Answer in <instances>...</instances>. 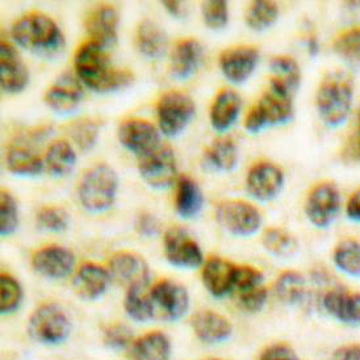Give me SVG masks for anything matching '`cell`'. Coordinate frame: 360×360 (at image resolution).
Returning <instances> with one entry per match:
<instances>
[{"label":"cell","instance_id":"cell-1","mask_svg":"<svg viewBox=\"0 0 360 360\" xmlns=\"http://www.w3.org/2000/svg\"><path fill=\"white\" fill-rule=\"evenodd\" d=\"M105 49L98 42L89 41L75 54L77 77L95 92L121 90L133 82V74L129 70L112 65Z\"/></svg>","mask_w":360,"mask_h":360},{"label":"cell","instance_id":"cell-2","mask_svg":"<svg viewBox=\"0 0 360 360\" xmlns=\"http://www.w3.org/2000/svg\"><path fill=\"white\" fill-rule=\"evenodd\" d=\"M12 36L18 45L42 57L58 56L65 46L60 27L44 13H30L21 18L13 25Z\"/></svg>","mask_w":360,"mask_h":360},{"label":"cell","instance_id":"cell-3","mask_svg":"<svg viewBox=\"0 0 360 360\" xmlns=\"http://www.w3.org/2000/svg\"><path fill=\"white\" fill-rule=\"evenodd\" d=\"M352 95L354 86L347 72H329L321 82L317 92V108L322 120L329 127L343 124L350 113Z\"/></svg>","mask_w":360,"mask_h":360},{"label":"cell","instance_id":"cell-4","mask_svg":"<svg viewBox=\"0 0 360 360\" xmlns=\"http://www.w3.org/2000/svg\"><path fill=\"white\" fill-rule=\"evenodd\" d=\"M119 178L108 165H98L87 171L80 180L79 200L84 210L101 213L110 210L116 199Z\"/></svg>","mask_w":360,"mask_h":360},{"label":"cell","instance_id":"cell-5","mask_svg":"<svg viewBox=\"0 0 360 360\" xmlns=\"http://www.w3.org/2000/svg\"><path fill=\"white\" fill-rule=\"evenodd\" d=\"M28 331L32 340L39 343L60 345L70 335L71 321L60 305L48 302L32 313Z\"/></svg>","mask_w":360,"mask_h":360},{"label":"cell","instance_id":"cell-6","mask_svg":"<svg viewBox=\"0 0 360 360\" xmlns=\"http://www.w3.org/2000/svg\"><path fill=\"white\" fill-rule=\"evenodd\" d=\"M292 116V96L270 89L251 108L245 121V128L250 133H259L264 128L288 122Z\"/></svg>","mask_w":360,"mask_h":360},{"label":"cell","instance_id":"cell-7","mask_svg":"<svg viewBox=\"0 0 360 360\" xmlns=\"http://www.w3.org/2000/svg\"><path fill=\"white\" fill-rule=\"evenodd\" d=\"M157 115L162 133L167 137H175L193 119L195 103L184 92L169 91L158 101Z\"/></svg>","mask_w":360,"mask_h":360},{"label":"cell","instance_id":"cell-8","mask_svg":"<svg viewBox=\"0 0 360 360\" xmlns=\"http://www.w3.org/2000/svg\"><path fill=\"white\" fill-rule=\"evenodd\" d=\"M216 219L225 231L238 237H250L262 224L259 210L242 200L221 202L216 210Z\"/></svg>","mask_w":360,"mask_h":360},{"label":"cell","instance_id":"cell-9","mask_svg":"<svg viewBox=\"0 0 360 360\" xmlns=\"http://www.w3.org/2000/svg\"><path fill=\"white\" fill-rule=\"evenodd\" d=\"M163 243L166 259L178 269H198L204 262L199 243L179 226H172L165 233Z\"/></svg>","mask_w":360,"mask_h":360},{"label":"cell","instance_id":"cell-10","mask_svg":"<svg viewBox=\"0 0 360 360\" xmlns=\"http://www.w3.org/2000/svg\"><path fill=\"white\" fill-rule=\"evenodd\" d=\"M142 179L153 188H167L176 178V160L169 146H160L149 154L141 157L139 163Z\"/></svg>","mask_w":360,"mask_h":360},{"label":"cell","instance_id":"cell-11","mask_svg":"<svg viewBox=\"0 0 360 360\" xmlns=\"http://www.w3.org/2000/svg\"><path fill=\"white\" fill-rule=\"evenodd\" d=\"M340 210V191L333 183H321L310 191L305 212L317 228H328L337 219Z\"/></svg>","mask_w":360,"mask_h":360},{"label":"cell","instance_id":"cell-12","mask_svg":"<svg viewBox=\"0 0 360 360\" xmlns=\"http://www.w3.org/2000/svg\"><path fill=\"white\" fill-rule=\"evenodd\" d=\"M154 308L157 307L160 316L167 321L181 319L190 307L187 290L176 281H160L150 290Z\"/></svg>","mask_w":360,"mask_h":360},{"label":"cell","instance_id":"cell-13","mask_svg":"<svg viewBox=\"0 0 360 360\" xmlns=\"http://www.w3.org/2000/svg\"><path fill=\"white\" fill-rule=\"evenodd\" d=\"M120 143L130 153L143 157L160 148V133L149 121L130 119L121 124Z\"/></svg>","mask_w":360,"mask_h":360},{"label":"cell","instance_id":"cell-14","mask_svg":"<svg viewBox=\"0 0 360 360\" xmlns=\"http://www.w3.org/2000/svg\"><path fill=\"white\" fill-rule=\"evenodd\" d=\"M284 183L283 171L271 162H260L251 167L246 179L249 195L259 201L276 198Z\"/></svg>","mask_w":360,"mask_h":360},{"label":"cell","instance_id":"cell-15","mask_svg":"<svg viewBox=\"0 0 360 360\" xmlns=\"http://www.w3.org/2000/svg\"><path fill=\"white\" fill-rule=\"evenodd\" d=\"M30 72L20 54L8 41L0 45V83L1 89L8 94L21 92L27 87Z\"/></svg>","mask_w":360,"mask_h":360},{"label":"cell","instance_id":"cell-16","mask_svg":"<svg viewBox=\"0 0 360 360\" xmlns=\"http://www.w3.org/2000/svg\"><path fill=\"white\" fill-rule=\"evenodd\" d=\"M75 258L70 250L62 246H46L32 258V266L40 275L49 279H63L74 269Z\"/></svg>","mask_w":360,"mask_h":360},{"label":"cell","instance_id":"cell-17","mask_svg":"<svg viewBox=\"0 0 360 360\" xmlns=\"http://www.w3.org/2000/svg\"><path fill=\"white\" fill-rule=\"evenodd\" d=\"M259 60V51L252 46H236L220 56L222 74L233 83H243L250 78Z\"/></svg>","mask_w":360,"mask_h":360},{"label":"cell","instance_id":"cell-18","mask_svg":"<svg viewBox=\"0 0 360 360\" xmlns=\"http://www.w3.org/2000/svg\"><path fill=\"white\" fill-rule=\"evenodd\" d=\"M110 270L112 275L128 288L133 285H146L150 276L146 260L130 251L115 254L110 258Z\"/></svg>","mask_w":360,"mask_h":360},{"label":"cell","instance_id":"cell-19","mask_svg":"<svg viewBox=\"0 0 360 360\" xmlns=\"http://www.w3.org/2000/svg\"><path fill=\"white\" fill-rule=\"evenodd\" d=\"M83 99V89L78 77L66 72L53 83L45 94L48 107L58 113H69L75 110Z\"/></svg>","mask_w":360,"mask_h":360},{"label":"cell","instance_id":"cell-20","mask_svg":"<svg viewBox=\"0 0 360 360\" xmlns=\"http://www.w3.org/2000/svg\"><path fill=\"white\" fill-rule=\"evenodd\" d=\"M86 30L91 36V41L108 48L117 40L119 13L110 4H103L91 11L86 19Z\"/></svg>","mask_w":360,"mask_h":360},{"label":"cell","instance_id":"cell-21","mask_svg":"<svg viewBox=\"0 0 360 360\" xmlns=\"http://www.w3.org/2000/svg\"><path fill=\"white\" fill-rule=\"evenodd\" d=\"M110 275L101 264L86 263L80 266L74 276L72 287L75 293L83 300H98L110 285Z\"/></svg>","mask_w":360,"mask_h":360},{"label":"cell","instance_id":"cell-22","mask_svg":"<svg viewBox=\"0 0 360 360\" xmlns=\"http://www.w3.org/2000/svg\"><path fill=\"white\" fill-rule=\"evenodd\" d=\"M237 266L229 260L212 257L202 269V283L212 296L224 297L234 290Z\"/></svg>","mask_w":360,"mask_h":360},{"label":"cell","instance_id":"cell-23","mask_svg":"<svg viewBox=\"0 0 360 360\" xmlns=\"http://www.w3.org/2000/svg\"><path fill=\"white\" fill-rule=\"evenodd\" d=\"M202 46L195 39H186L175 45L170 60V74L178 80L190 79L200 68Z\"/></svg>","mask_w":360,"mask_h":360},{"label":"cell","instance_id":"cell-24","mask_svg":"<svg viewBox=\"0 0 360 360\" xmlns=\"http://www.w3.org/2000/svg\"><path fill=\"white\" fill-rule=\"evenodd\" d=\"M323 307L340 322L360 326V293L334 288L323 296Z\"/></svg>","mask_w":360,"mask_h":360},{"label":"cell","instance_id":"cell-25","mask_svg":"<svg viewBox=\"0 0 360 360\" xmlns=\"http://www.w3.org/2000/svg\"><path fill=\"white\" fill-rule=\"evenodd\" d=\"M192 328L199 340L210 345L229 340L233 333L231 321L212 310H201L196 313L192 320Z\"/></svg>","mask_w":360,"mask_h":360},{"label":"cell","instance_id":"cell-26","mask_svg":"<svg viewBox=\"0 0 360 360\" xmlns=\"http://www.w3.org/2000/svg\"><path fill=\"white\" fill-rule=\"evenodd\" d=\"M240 107L242 101L236 91H220L210 108V124L213 129L220 133L231 129L238 119Z\"/></svg>","mask_w":360,"mask_h":360},{"label":"cell","instance_id":"cell-27","mask_svg":"<svg viewBox=\"0 0 360 360\" xmlns=\"http://www.w3.org/2000/svg\"><path fill=\"white\" fill-rule=\"evenodd\" d=\"M136 46L145 57L157 60L167 51L169 39L163 28L155 21L145 19L141 21L136 32Z\"/></svg>","mask_w":360,"mask_h":360},{"label":"cell","instance_id":"cell-28","mask_svg":"<svg viewBox=\"0 0 360 360\" xmlns=\"http://www.w3.org/2000/svg\"><path fill=\"white\" fill-rule=\"evenodd\" d=\"M271 89L292 96L300 86L301 72L292 57L279 56L271 60Z\"/></svg>","mask_w":360,"mask_h":360},{"label":"cell","instance_id":"cell-29","mask_svg":"<svg viewBox=\"0 0 360 360\" xmlns=\"http://www.w3.org/2000/svg\"><path fill=\"white\" fill-rule=\"evenodd\" d=\"M131 360H170L171 342L160 331L145 334L130 346Z\"/></svg>","mask_w":360,"mask_h":360},{"label":"cell","instance_id":"cell-30","mask_svg":"<svg viewBox=\"0 0 360 360\" xmlns=\"http://www.w3.org/2000/svg\"><path fill=\"white\" fill-rule=\"evenodd\" d=\"M204 204V196L200 187L195 180L183 175L178 180L175 208L183 219H193L200 213Z\"/></svg>","mask_w":360,"mask_h":360},{"label":"cell","instance_id":"cell-31","mask_svg":"<svg viewBox=\"0 0 360 360\" xmlns=\"http://www.w3.org/2000/svg\"><path fill=\"white\" fill-rule=\"evenodd\" d=\"M124 307L130 319L137 322H148L155 316L150 290H146V285H133L128 288Z\"/></svg>","mask_w":360,"mask_h":360},{"label":"cell","instance_id":"cell-32","mask_svg":"<svg viewBox=\"0 0 360 360\" xmlns=\"http://www.w3.org/2000/svg\"><path fill=\"white\" fill-rule=\"evenodd\" d=\"M7 169L21 176H36L41 174L44 163L34 151L25 146H13L6 155Z\"/></svg>","mask_w":360,"mask_h":360},{"label":"cell","instance_id":"cell-33","mask_svg":"<svg viewBox=\"0 0 360 360\" xmlns=\"http://www.w3.org/2000/svg\"><path fill=\"white\" fill-rule=\"evenodd\" d=\"M46 169L53 176H65L75 166L77 154L70 142L60 140L53 142L46 151Z\"/></svg>","mask_w":360,"mask_h":360},{"label":"cell","instance_id":"cell-34","mask_svg":"<svg viewBox=\"0 0 360 360\" xmlns=\"http://www.w3.org/2000/svg\"><path fill=\"white\" fill-rule=\"evenodd\" d=\"M307 281L297 271L283 272L275 283L276 296L287 305H295L304 300L307 293Z\"/></svg>","mask_w":360,"mask_h":360},{"label":"cell","instance_id":"cell-35","mask_svg":"<svg viewBox=\"0 0 360 360\" xmlns=\"http://www.w3.org/2000/svg\"><path fill=\"white\" fill-rule=\"evenodd\" d=\"M205 158L216 170L231 171L238 160L237 146L231 139L214 141L205 153Z\"/></svg>","mask_w":360,"mask_h":360},{"label":"cell","instance_id":"cell-36","mask_svg":"<svg viewBox=\"0 0 360 360\" xmlns=\"http://www.w3.org/2000/svg\"><path fill=\"white\" fill-rule=\"evenodd\" d=\"M263 246L266 250L279 258H290L299 250V242L290 231L281 228H270L263 234Z\"/></svg>","mask_w":360,"mask_h":360},{"label":"cell","instance_id":"cell-37","mask_svg":"<svg viewBox=\"0 0 360 360\" xmlns=\"http://www.w3.org/2000/svg\"><path fill=\"white\" fill-rule=\"evenodd\" d=\"M279 8L275 1L270 0H257L251 3L248 13L246 22L254 30H264L278 20Z\"/></svg>","mask_w":360,"mask_h":360},{"label":"cell","instance_id":"cell-38","mask_svg":"<svg viewBox=\"0 0 360 360\" xmlns=\"http://www.w3.org/2000/svg\"><path fill=\"white\" fill-rule=\"evenodd\" d=\"M334 263L347 275L360 278L359 240H342L334 250Z\"/></svg>","mask_w":360,"mask_h":360},{"label":"cell","instance_id":"cell-39","mask_svg":"<svg viewBox=\"0 0 360 360\" xmlns=\"http://www.w3.org/2000/svg\"><path fill=\"white\" fill-rule=\"evenodd\" d=\"M22 288L13 276L3 274L0 276V309L1 314H11L20 307Z\"/></svg>","mask_w":360,"mask_h":360},{"label":"cell","instance_id":"cell-40","mask_svg":"<svg viewBox=\"0 0 360 360\" xmlns=\"http://www.w3.org/2000/svg\"><path fill=\"white\" fill-rule=\"evenodd\" d=\"M70 136L79 150L90 151L98 142L99 125L90 119L75 121L70 127Z\"/></svg>","mask_w":360,"mask_h":360},{"label":"cell","instance_id":"cell-41","mask_svg":"<svg viewBox=\"0 0 360 360\" xmlns=\"http://www.w3.org/2000/svg\"><path fill=\"white\" fill-rule=\"evenodd\" d=\"M334 49L343 60L360 65V27L345 30L334 42Z\"/></svg>","mask_w":360,"mask_h":360},{"label":"cell","instance_id":"cell-42","mask_svg":"<svg viewBox=\"0 0 360 360\" xmlns=\"http://www.w3.org/2000/svg\"><path fill=\"white\" fill-rule=\"evenodd\" d=\"M19 225V210L18 204L10 192L3 191L0 193V234L10 237Z\"/></svg>","mask_w":360,"mask_h":360},{"label":"cell","instance_id":"cell-43","mask_svg":"<svg viewBox=\"0 0 360 360\" xmlns=\"http://www.w3.org/2000/svg\"><path fill=\"white\" fill-rule=\"evenodd\" d=\"M37 226L45 231L60 233L65 231L69 226V213L60 207H44L37 213Z\"/></svg>","mask_w":360,"mask_h":360},{"label":"cell","instance_id":"cell-44","mask_svg":"<svg viewBox=\"0 0 360 360\" xmlns=\"http://www.w3.org/2000/svg\"><path fill=\"white\" fill-rule=\"evenodd\" d=\"M202 19L210 30H219L226 27L229 20L228 3L224 0H208L202 3Z\"/></svg>","mask_w":360,"mask_h":360},{"label":"cell","instance_id":"cell-45","mask_svg":"<svg viewBox=\"0 0 360 360\" xmlns=\"http://www.w3.org/2000/svg\"><path fill=\"white\" fill-rule=\"evenodd\" d=\"M103 340L110 350H124L131 346L133 334L129 328L124 323H110L103 331Z\"/></svg>","mask_w":360,"mask_h":360},{"label":"cell","instance_id":"cell-46","mask_svg":"<svg viewBox=\"0 0 360 360\" xmlns=\"http://www.w3.org/2000/svg\"><path fill=\"white\" fill-rule=\"evenodd\" d=\"M263 275L259 270L251 266H237L236 270V281H234V290L238 293L245 290H251L262 284Z\"/></svg>","mask_w":360,"mask_h":360},{"label":"cell","instance_id":"cell-47","mask_svg":"<svg viewBox=\"0 0 360 360\" xmlns=\"http://www.w3.org/2000/svg\"><path fill=\"white\" fill-rule=\"evenodd\" d=\"M267 296H269L267 290L262 284L251 290L240 292L238 293L240 308L248 311H258L267 302Z\"/></svg>","mask_w":360,"mask_h":360},{"label":"cell","instance_id":"cell-48","mask_svg":"<svg viewBox=\"0 0 360 360\" xmlns=\"http://www.w3.org/2000/svg\"><path fill=\"white\" fill-rule=\"evenodd\" d=\"M259 360H300V358L290 345L274 343L262 351Z\"/></svg>","mask_w":360,"mask_h":360},{"label":"cell","instance_id":"cell-49","mask_svg":"<svg viewBox=\"0 0 360 360\" xmlns=\"http://www.w3.org/2000/svg\"><path fill=\"white\" fill-rule=\"evenodd\" d=\"M134 228L142 237L150 238V237H155L160 233V221L157 220L154 214L142 212L136 219Z\"/></svg>","mask_w":360,"mask_h":360},{"label":"cell","instance_id":"cell-50","mask_svg":"<svg viewBox=\"0 0 360 360\" xmlns=\"http://www.w3.org/2000/svg\"><path fill=\"white\" fill-rule=\"evenodd\" d=\"M342 157L347 162L360 163V122H356L355 129L346 141L342 150Z\"/></svg>","mask_w":360,"mask_h":360},{"label":"cell","instance_id":"cell-51","mask_svg":"<svg viewBox=\"0 0 360 360\" xmlns=\"http://www.w3.org/2000/svg\"><path fill=\"white\" fill-rule=\"evenodd\" d=\"M330 360H360V345H345L333 352Z\"/></svg>","mask_w":360,"mask_h":360},{"label":"cell","instance_id":"cell-52","mask_svg":"<svg viewBox=\"0 0 360 360\" xmlns=\"http://www.w3.org/2000/svg\"><path fill=\"white\" fill-rule=\"evenodd\" d=\"M346 212H347V216L350 220L360 222V190L355 191L351 195Z\"/></svg>","mask_w":360,"mask_h":360},{"label":"cell","instance_id":"cell-53","mask_svg":"<svg viewBox=\"0 0 360 360\" xmlns=\"http://www.w3.org/2000/svg\"><path fill=\"white\" fill-rule=\"evenodd\" d=\"M162 4L174 18H181L184 13V4L179 0H165Z\"/></svg>","mask_w":360,"mask_h":360},{"label":"cell","instance_id":"cell-54","mask_svg":"<svg viewBox=\"0 0 360 360\" xmlns=\"http://www.w3.org/2000/svg\"><path fill=\"white\" fill-rule=\"evenodd\" d=\"M308 51H309L311 56H316L319 51H320V46H319V41L316 37H310L308 40Z\"/></svg>","mask_w":360,"mask_h":360},{"label":"cell","instance_id":"cell-55","mask_svg":"<svg viewBox=\"0 0 360 360\" xmlns=\"http://www.w3.org/2000/svg\"><path fill=\"white\" fill-rule=\"evenodd\" d=\"M358 122H360V108L359 110H358Z\"/></svg>","mask_w":360,"mask_h":360},{"label":"cell","instance_id":"cell-56","mask_svg":"<svg viewBox=\"0 0 360 360\" xmlns=\"http://www.w3.org/2000/svg\"><path fill=\"white\" fill-rule=\"evenodd\" d=\"M210 360H221V359H210Z\"/></svg>","mask_w":360,"mask_h":360}]
</instances>
